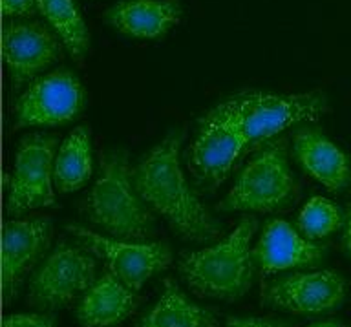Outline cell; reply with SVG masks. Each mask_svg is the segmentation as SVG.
Here are the masks:
<instances>
[{
	"instance_id": "obj_24",
	"label": "cell",
	"mask_w": 351,
	"mask_h": 327,
	"mask_svg": "<svg viewBox=\"0 0 351 327\" xmlns=\"http://www.w3.org/2000/svg\"><path fill=\"white\" fill-rule=\"evenodd\" d=\"M225 327H293L282 320L274 318H260V317H234L227 320Z\"/></svg>"
},
{
	"instance_id": "obj_16",
	"label": "cell",
	"mask_w": 351,
	"mask_h": 327,
	"mask_svg": "<svg viewBox=\"0 0 351 327\" xmlns=\"http://www.w3.org/2000/svg\"><path fill=\"white\" fill-rule=\"evenodd\" d=\"M178 0H125L104 13L106 24L134 38H159L181 21Z\"/></svg>"
},
{
	"instance_id": "obj_4",
	"label": "cell",
	"mask_w": 351,
	"mask_h": 327,
	"mask_svg": "<svg viewBox=\"0 0 351 327\" xmlns=\"http://www.w3.org/2000/svg\"><path fill=\"white\" fill-rule=\"evenodd\" d=\"M247 147L238 97H232L210 110L199 123L189 150L192 175L205 191H216L229 178Z\"/></svg>"
},
{
	"instance_id": "obj_9",
	"label": "cell",
	"mask_w": 351,
	"mask_h": 327,
	"mask_svg": "<svg viewBox=\"0 0 351 327\" xmlns=\"http://www.w3.org/2000/svg\"><path fill=\"white\" fill-rule=\"evenodd\" d=\"M66 230L75 236L84 249L103 258L110 273L136 293L154 274L163 273L172 263V252L163 241L112 240L79 225H68Z\"/></svg>"
},
{
	"instance_id": "obj_6",
	"label": "cell",
	"mask_w": 351,
	"mask_h": 327,
	"mask_svg": "<svg viewBox=\"0 0 351 327\" xmlns=\"http://www.w3.org/2000/svg\"><path fill=\"white\" fill-rule=\"evenodd\" d=\"M238 106L249 147H256L291 126L320 119L328 112V99L322 92H251L238 95Z\"/></svg>"
},
{
	"instance_id": "obj_7",
	"label": "cell",
	"mask_w": 351,
	"mask_h": 327,
	"mask_svg": "<svg viewBox=\"0 0 351 327\" xmlns=\"http://www.w3.org/2000/svg\"><path fill=\"white\" fill-rule=\"evenodd\" d=\"M59 139L48 134H27L19 143L15 172L5 203L8 216H22L33 208H51L55 192L51 180L55 169V150Z\"/></svg>"
},
{
	"instance_id": "obj_25",
	"label": "cell",
	"mask_w": 351,
	"mask_h": 327,
	"mask_svg": "<svg viewBox=\"0 0 351 327\" xmlns=\"http://www.w3.org/2000/svg\"><path fill=\"white\" fill-rule=\"evenodd\" d=\"M342 249L348 256H351V203L346 208L344 225H342Z\"/></svg>"
},
{
	"instance_id": "obj_26",
	"label": "cell",
	"mask_w": 351,
	"mask_h": 327,
	"mask_svg": "<svg viewBox=\"0 0 351 327\" xmlns=\"http://www.w3.org/2000/svg\"><path fill=\"white\" fill-rule=\"evenodd\" d=\"M309 327H342L340 324H335V322H322V324H313Z\"/></svg>"
},
{
	"instance_id": "obj_18",
	"label": "cell",
	"mask_w": 351,
	"mask_h": 327,
	"mask_svg": "<svg viewBox=\"0 0 351 327\" xmlns=\"http://www.w3.org/2000/svg\"><path fill=\"white\" fill-rule=\"evenodd\" d=\"M139 327H218V318L192 302L172 280H165L163 295L139 320Z\"/></svg>"
},
{
	"instance_id": "obj_13",
	"label": "cell",
	"mask_w": 351,
	"mask_h": 327,
	"mask_svg": "<svg viewBox=\"0 0 351 327\" xmlns=\"http://www.w3.org/2000/svg\"><path fill=\"white\" fill-rule=\"evenodd\" d=\"M49 218L10 219L2 234V293L4 302L15 298L16 291L51 241Z\"/></svg>"
},
{
	"instance_id": "obj_23",
	"label": "cell",
	"mask_w": 351,
	"mask_h": 327,
	"mask_svg": "<svg viewBox=\"0 0 351 327\" xmlns=\"http://www.w3.org/2000/svg\"><path fill=\"white\" fill-rule=\"evenodd\" d=\"M38 11V0H2L4 16H32Z\"/></svg>"
},
{
	"instance_id": "obj_15",
	"label": "cell",
	"mask_w": 351,
	"mask_h": 327,
	"mask_svg": "<svg viewBox=\"0 0 351 327\" xmlns=\"http://www.w3.org/2000/svg\"><path fill=\"white\" fill-rule=\"evenodd\" d=\"M293 152L302 169L328 191L340 192L350 181L344 152L313 126H300L293 134Z\"/></svg>"
},
{
	"instance_id": "obj_3",
	"label": "cell",
	"mask_w": 351,
	"mask_h": 327,
	"mask_svg": "<svg viewBox=\"0 0 351 327\" xmlns=\"http://www.w3.org/2000/svg\"><path fill=\"white\" fill-rule=\"evenodd\" d=\"M84 214L117 240L145 241L154 236L156 218L137 192L126 150H115L103 158L101 175L84 199Z\"/></svg>"
},
{
	"instance_id": "obj_5",
	"label": "cell",
	"mask_w": 351,
	"mask_h": 327,
	"mask_svg": "<svg viewBox=\"0 0 351 327\" xmlns=\"http://www.w3.org/2000/svg\"><path fill=\"white\" fill-rule=\"evenodd\" d=\"M295 196L285 141L269 143L241 170L229 194L219 202L221 213H274L287 207Z\"/></svg>"
},
{
	"instance_id": "obj_8",
	"label": "cell",
	"mask_w": 351,
	"mask_h": 327,
	"mask_svg": "<svg viewBox=\"0 0 351 327\" xmlns=\"http://www.w3.org/2000/svg\"><path fill=\"white\" fill-rule=\"evenodd\" d=\"M95 282V258L90 251L60 243L29 280L27 304L43 311L70 306Z\"/></svg>"
},
{
	"instance_id": "obj_12",
	"label": "cell",
	"mask_w": 351,
	"mask_h": 327,
	"mask_svg": "<svg viewBox=\"0 0 351 327\" xmlns=\"http://www.w3.org/2000/svg\"><path fill=\"white\" fill-rule=\"evenodd\" d=\"M2 57L15 84H22L60 59V43L43 22H10L2 29Z\"/></svg>"
},
{
	"instance_id": "obj_11",
	"label": "cell",
	"mask_w": 351,
	"mask_h": 327,
	"mask_svg": "<svg viewBox=\"0 0 351 327\" xmlns=\"http://www.w3.org/2000/svg\"><path fill=\"white\" fill-rule=\"evenodd\" d=\"M346 289L344 276L335 271L296 273L263 285L262 302L291 315H324L342 306Z\"/></svg>"
},
{
	"instance_id": "obj_1",
	"label": "cell",
	"mask_w": 351,
	"mask_h": 327,
	"mask_svg": "<svg viewBox=\"0 0 351 327\" xmlns=\"http://www.w3.org/2000/svg\"><path fill=\"white\" fill-rule=\"evenodd\" d=\"M185 134L170 132L134 169V183L148 207L159 213L194 243H213L221 236V227L199 197L191 191L180 163Z\"/></svg>"
},
{
	"instance_id": "obj_2",
	"label": "cell",
	"mask_w": 351,
	"mask_h": 327,
	"mask_svg": "<svg viewBox=\"0 0 351 327\" xmlns=\"http://www.w3.org/2000/svg\"><path fill=\"white\" fill-rule=\"evenodd\" d=\"M258 229L256 218L247 216L225 240L203 251L183 252L180 274L197 296L236 302L251 289L254 258L251 240Z\"/></svg>"
},
{
	"instance_id": "obj_17",
	"label": "cell",
	"mask_w": 351,
	"mask_h": 327,
	"mask_svg": "<svg viewBox=\"0 0 351 327\" xmlns=\"http://www.w3.org/2000/svg\"><path fill=\"white\" fill-rule=\"evenodd\" d=\"M136 307V291L128 289L112 273H104L82 296L77 320L82 327H112L126 320Z\"/></svg>"
},
{
	"instance_id": "obj_14",
	"label": "cell",
	"mask_w": 351,
	"mask_h": 327,
	"mask_svg": "<svg viewBox=\"0 0 351 327\" xmlns=\"http://www.w3.org/2000/svg\"><path fill=\"white\" fill-rule=\"evenodd\" d=\"M252 258L265 276L287 269H311L324 258L322 247L296 234L282 219H271L262 230V238L252 249Z\"/></svg>"
},
{
	"instance_id": "obj_21",
	"label": "cell",
	"mask_w": 351,
	"mask_h": 327,
	"mask_svg": "<svg viewBox=\"0 0 351 327\" xmlns=\"http://www.w3.org/2000/svg\"><path fill=\"white\" fill-rule=\"evenodd\" d=\"M344 225V216L333 202L326 197H311L298 216V227L307 240H320L333 234Z\"/></svg>"
},
{
	"instance_id": "obj_20",
	"label": "cell",
	"mask_w": 351,
	"mask_h": 327,
	"mask_svg": "<svg viewBox=\"0 0 351 327\" xmlns=\"http://www.w3.org/2000/svg\"><path fill=\"white\" fill-rule=\"evenodd\" d=\"M38 13L48 21L53 32L59 35L71 57L81 62L86 55L90 37L86 22L73 0H38Z\"/></svg>"
},
{
	"instance_id": "obj_22",
	"label": "cell",
	"mask_w": 351,
	"mask_h": 327,
	"mask_svg": "<svg viewBox=\"0 0 351 327\" xmlns=\"http://www.w3.org/2000/svg\"><path fill=\"white\" fill-rule=\"evenodd\" d=\"M2 327H55L53 315H44V313H22V315H11L4 318Z\"/></svg>"
},
{
	"instance_id": "obj_19",
	"label": "cell",
	"mask_w": 351,
	"mask_h": 327,
	"mask_svg": "<svg viewBox=\"0 0 351 327\" xmlns=\"http://www.w3.org/2000/svg\"><path fill=\"white\" fill-rule=\"evenodd\" d=\"M92 175V147L90 128L77 126L59 147L55 159L53 181L60 192H75L86 185Z\"/></svg>"
},
{
	"instance_id": "obj_10",
	"label": "cell",
	"mask_w": 351,
	"mask_h": 327,
	"mask_svg": "<svg viewBox=\"0 0 351 327\" xmlns=\"http://www.w3.org/2000/svg\"><path fill=\"white\" fill-rule=\"evenodd\" d=\"M84 106V90L70 70L40 77L22 93L15 104L16 128L59 126L75 119Z\"/></svg>"
}]
</instances>
